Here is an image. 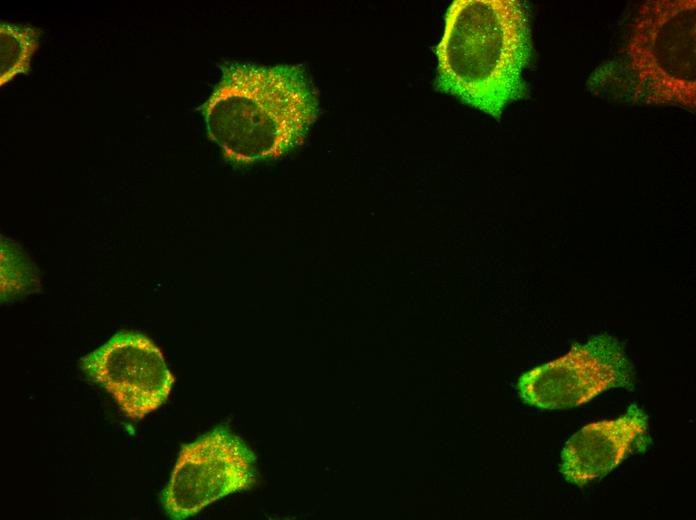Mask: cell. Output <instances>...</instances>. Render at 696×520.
Listing matches in <instances>:
<instances>
[{
	"mask_svg": "<svg viewBox=\"0 0 696 520\" xmlns=\"http://www.w3.org/2000/svg\"><path fill=\"white\" fill-rule=\"evenodd\" d=\"M436 90L499 121L527 94L523 72L532 55L528 11L519 0H455L434 48Z\"/></svg>",
	"mask_w": 696,
	"mask_h": 520,
	"instance_id": "cell-2",
	"label": "cell"
},
{
	"mask_svg": "<svg viewBox=\"0 0 696 520\" xmlns=\"http://www.w3.org/2000/svg\"><path fill=\"white\" fill-rule=\"evenodd\" d=\"M80 366L132 421L143 419L163 405L175 382L160 349L134 331L116 333L83 357Z\"/></svg>",
	"mask_w": 696,
	"mask_h": 520,
	"instance_id": "cell-6",
	"label": "cell"
},
{
	"mask_svg": "<svg viewBox=\"0 0 696 520\" xmlns=\"http://www.w3.org/2000/svg\"><path fill=\"white\" fill-rule=\"evenodd\" d=\"M316 90L300 65L232 63L199 108L209 138L232 165L276 160L299 146L318 115Z\"/></svg>",
	"mask_w": 696,
	"mask_h": 520,
	"instance_id": "cell-1",
	"label": "cell"
},
{
	"mask_svg": "<svg viewBox=\"0 0 696 520\" xmlns=\"http://www.w3.org/2000/svg\"><path fill=\"white\" fill-rule=\"evenodd\" d=\"M595 76L597 91L630 103L695 111V0L641 4L620 61Z\"/></svg>",
	"mask_w": 696,
	"mask_h": 520,
	"instance_id": "cell-3",
	"label": "cell"
},
{
	"mask_svg": "<svg viewBox=\"0 0 696 520\" xmlns=\"http://www.w3.org/2000/svg\"><path fill=\"white\" fill-rule=\"evenodd\" d=\"M634 371L617 338L600 334L575 343L561 357L523 373L516 388L521 400L543 410L582 405L611 388H634Z\"/></svg>",
	"mask_w": 696,
	"mask_h": 520,
	"instance_id": "cell-5",
	"label": "cell"
},
{
	"mask_svg": "<svg viewBox=\"0 0 696 520\" xmlns=\"http://www.w3.org/2000/svg\"><path fill=\"white\" fill-rule=\"evenodd\" d=\"M650 444L648 416L636 404L616 419L585 425L565 444L560 473L577 486L601 478Z\"/></svg>",
	"mask_w": 696,
	"mask_h": 520,
	"instance_id": "cell-7",
	"label": "cell"
},
{
	"mask_svg": "<svg viewBox=\"0 0 696 520\" xmlns=\"http://www.w3.org/2000/svg\"><path fill=\"white\" fill-rule=\"evenodd\" d=\"M1 291L2 299L27 293L39 284L33 267L19 248L2 240Z\"/></svg>",
	"mask_w": 696,
	"mask_h": 520,
	"instance_id": "cell-9",
	"label": "cell"
},
{
	"mask_svg": "<svg viewBox=\"0 0 696 520\" xmlns=\"http://www.w3.org/2000/svg\"><path fill=\"white\" fill-rule=\"evenodd\" d=\"M256 482L253 451L230 429L218 426L181 446L161 502L171 519L183 520Z\"/></svg>",
	"mask_w": 696,
	"mask_h": 520,
	"instance_id": "cell-4",
	"label": "cell"
},
{
	"mask_svg": "<svg viewBox=\"0 0 696 520\" xmlns=\"http://www.w3.org/2000/svg\"><path fill=\"white\" fill-rule=\"evenodd\" d=\"M41 30L30 25H0V85L30 70L32 56L39 46Z\"/></svg>",
	"mask_w": 696,
	"mask_h": 520,
	"instance_id": "cell-8",
	"label": "cell"
}]
</instances>
